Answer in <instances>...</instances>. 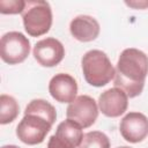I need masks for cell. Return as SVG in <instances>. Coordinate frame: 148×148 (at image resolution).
I'll list each match as a JSON object with an SVG mask.
<instances>
[{
	"mask_svg": "<svg viewBox=\"0 0 148 148\" xmlns=\"http://www.w3.org/2000/svg\"><path fill=\"white\" fill-rule=\"evenodd\" d=\"M99 23L89 15H79L71 21L69 31L79 42H91L99 35Z\"/></svg>",
	"mask_w": 148,
	"mask_h": 148,
	"instance_id": "obj_11",
	"label": "cell"
},
{
	"mask_svg": "<svg viewBox=\"0 0 148 148\" xmlns=\"http://www.w3.org/2000/svg\"><path fill=\"white\" fill-rule=\"evenodd\" d=\"M121 136L131 142H141L148 135V118L141 112H128L119 124Z\"/></svg>",
	"mask_w": 148,
	"mask_h": 148,
	"instance_id": "obj_8",
	"label": "cell"
},
{
	"mask_svg": "<svg viewBox=\"0 0 148 148\" xmlns=\"http://www.w3.org/2000/svg\"><path fill=\"white\" fill-rule=\"evenodd\" d=\"M49 92L59 103H72L77 94L76 80L67 73H58L50 80Z\"/></svg>",
	"mask_w": 148,
	"mask_h": 148,
	"instance_id": "obj_10",
	"label": "cell"
},
{
	"mask_svg": "<svg viewBox=\"0 0 148 148\" xmlns=\"http://www.w3.org/2000/svg\"><path fill=\"white\" fill-rule=\"evenodd\" d=\"M81 66L84 80L94 87H103L108 84L116 73L109 57L101 50H90L86 52L81 59Z\"/></svg>",
	"mask_w": 148,
	"mask_h": 148,
	"instance_id": "obj_2",
	"label": "cell"
},
{
	"mask_svg": "<svg viewBox=\"0 0 148 148\" xmlns=\"http://www.w3.org/2000/svg\"><path fill=\"white\" fill-rule=\"evenodd\" d=\"M1 148H20V147H17L15 145H6V146H2Z\"/></svg>",
	"mask_w": 148,
	"mask_h": 148,
	"instance_id": "obj_19",
	"label": "cell"
},
{
	"mask_svg": "<svg viewBox=\"0 0 148 148\" xmlns=\"http://www.w3.org/2000/svg\"><path fill=\"white\" fill-rule=\"evenodd\" d=\"M54 135L67 148H79L84 134L82 127L77 123L66 119L58 125Z\"/></svg>",
	"mask_w": 148,
	"mask_h": 148,
	"instance_id": "obj_12",
	"label": "cell"
},
{
	"mask_svg": "<svg viewBox=\"0 0 148 148\" xmlns=\"http://www.w3.org/2000/svg\"><path fill=\"white\" fill-rule=\"evenodd\" d=\"M29 53L30 42L22 32L9 31L1 37L0 56L6 64H21L27 59Z\"/></svg>",
	"mask_w": 148,
	"mask_h": 148,
	"instance_id": "obj_5",
	"label": "cell"
},
{
	"mask_svg": "<svg viewBox=\"0 0 148 148\" xmlns=\"http://www.w3.org/2000/svg\"><path fill=\"white\" fill-rule=\"evenodd\" d=\"M66 116L67 119L77 123L82 128H88L95 124L98 117V104L88 95L77 96L74 102L69 103Z\"/></svg>",
	"mask_w": 148,
	"mask_h": 148,
	"instance_id": "obj_6",
	"label": "cell"
},
{
	"mask_svg": "<svg viewBox=\"0 0 148 148\" xmlns=\"http://www.w3.org/2000/svg\"><path fill=\"white\" fill-rule=\"evenodd\" d=\"M32 53L40 66L54 67L64 59L65 47L60 40L53 37H47L35 44Z\"/></svg>",
	"mask_w": 148,
	"mask_h": 148,
	"instance_id": "obj_7",
	"label": "cell"
},
{
	"mask_svg": "<svg viewBox=\"0 0 148 148\" xmlns=\"http://www.w3.org/2000/svg\"><path fill=\"white\" fill-rule=\"evenodd\" d=\"M117 148H131V147H128V146H121V147H117Z\"/></svg>",
	"mask_w": 148,
	"mask_h": 148,
	"instance_id": "obj_20",
	"label": "cell"
},
{
	"mask_svg": "<svg viewBox=\"0 0 148 148\" xmlns=\"http://www.w3.org/2000/svg\"><path fill=\"white\" fill-rule=\"evenodd\" d=\"M22 20L28 35L32 37L45 35L52 25V9L50 3L43 0L25 1Z\"/></svg>",
	"mask_w": 148,
	"mask_h": 148,
	"instance_id": "obj_3",
	"label": "cell"
},
{
	"mask_svg": "<svg viewBox=\"0 0 148 148\" xmlns=\"http://www.w3.org/2000/svg\"><path fill=\"white\" fill-rule=\"evenodd\" d=\"M51 127L52 124L46 118L36 113H24L16 127V135L25 145H39L45 140Z\"/></svg>",
	"mask_w": 148,
	"mask_h": 148,
	"instance_id": "obj_4",
	"label": "cell"
},
{
	"mask_svg": "<svg viewBox=\"0 0 148 148\" xmlns=\"http://www.w3.org/2000/svg\"><path fill=\"white\" fill-rule=\"evenodd\" d=\"M148 75V56L141 50L125 49L117 61L113 84L126 92L130 98L139 96Z\"/></svg>",
	"mask_w": 148,
	"mask_h": 148,
	"instance_id": "obj_1",
	"label": "cell"
},
{
	"mask_svg": "<svg viewBox=\"0 0 148 148\" xmlns=\"http://www.w3.org/2000/svg\"><path fill=\"white\" fill-rule=\"evenodd\" d=\"M79 148H110V140L103 132L91 131L83 135Z\"/></svg>",
	"mask_w": 148,
	"mask_h": 148,
	"instance_id": "obj_15",
	"label": "cell"
},
{
	"mask_svg": "<svg viewBox=\"0 0 148 148\" xmlns=\"http://www.w3.org/2000/svg\"><path fill=\"white\" fill-rule=\"evenodd\" d=\"M20 106L16 99L9 95L0 96V124L6 125L14 121L18 114Z\"/></svg>",
	"mask_w": 148,
	"mask_h": 148,
	"instance_id": "obj_13",
	"label": "cell"
},
{
	"mask_svg": "<svg viewBox=\"0 0 148 148\" xmlns=\"http://www.w3.org/2000/svg\"><path fill=\"white\" fill-rule=\"evenodd\" d=\"M25 7V1L23 0H1L0 1V13L1 14H21Z\"/></svg>",
	"mask_w": 148,
	"mask_h": 148,
	"instance_id": "obj_16",
	"label": "cell"
},
{
	"mask_svg": "<svg viewBox=\"0 0 148 148\" xmlns=\"http://www.w3.org/2000/svg\"><path fill=\"white\" fill-rule=\"evenodd\" d=\"M47 148H67V147H66L64 143H61V142L56 138V135L53 134V135L49 139Z\"/></svg>",
	"mask_w": 148,
	"mask_h": 148,
	"instance_id": "obj_17",
	"label": "cell"
},
{
	"mask_svg": "<svg viewBox=\"0 0 148 148\" xmlns=\"http://www.w3.org/2000/svg\"><path fill=\"white\" fill-rule=\"evenodd\" d=\"M128 106V96L120 88H110L98 97L99 111L110 118H117L125 113Z\"/></svg>",
	"mask_w": 148,
	"mask_h": 148,
	"instance_id": "obj_9",
	"label": "cell"
},
{
	"mask_svg": "<svg viewBox=\"0 0 148 148\" xmlns=\"http://www.w3.org/2000/svg\"><path fill=\"white\" fill-rule=\"evenodd\" d=\"M24 113H36L38 116H42V117L46 118L52 125L54 124V121L57 119V112H56L54 106L51 103H49L47 101L40 99V98L32 99L25 106Z\"/></svg>",
	"mask_w": 148,
	"mask_h": 148,
	"instance_id": "obj_14",
	"label": "cell"
},
{
	"mask_svg": "<svg viewBox=\"0 0 148 148\" xmlns=\"http://www.w3.org/2000/svg\"><path fill=\"white\" fill-rule=\"evenodd\" d=\"M125 3L127 5V6H130V7H133V8H139V9H141V8H146V7H148V1H125Z\"/></svg>",
	"mask_w": 148,
	"mask_h": 148,
	"instance_id": "obj_18",
	"label": "cell"
}]
</instances>
